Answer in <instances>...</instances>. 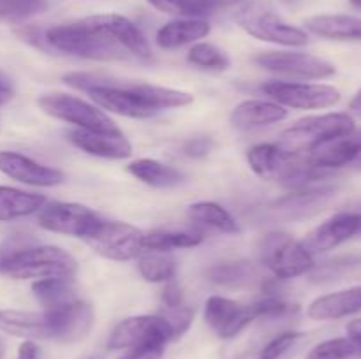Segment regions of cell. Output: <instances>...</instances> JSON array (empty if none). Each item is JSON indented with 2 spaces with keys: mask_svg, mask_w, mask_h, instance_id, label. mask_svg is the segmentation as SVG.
Wrapping results in <instances>:
<instances>
[{
  "mask_svg": "<svg viewBox=\"0 0 361 359\" xmlns=\"http://www.w3.org/2000/svg\"><path fill=\"white\" fill-rule=\"evenodd\" d=\"M85 20L92 27L99 28L106 35H109L129 55L143 60L152 58V48L148 44L147 37L129 18L122 16V14H97V16H88Z\"/></svg>",
  "mask_w": 361,
  "mask_h": 359,
  "instance_id": "obj_15",
  "label": "cell"
},
{
  "mask_svg": "<svg viewBox=\"0 0 361 359\" xmlns=\"http://www.w3.org/2000/svg\"><path fill=\"white\" fill-rule=\"evenodd\" d=\"M307 359H360V345L349 336H338L317 344Z\"/></svg>",
  "mask_w": 361,
  "mask_h": 359,
  "instance_id": "obj_33",
  "label": "cell"
},
{
  "mask_svg": "<svg viewBox=\"0 0 361 359\" xmlns=\"http://www.w3.org/2000/svg\"><path fill=\"white\" fill-rule=\"evenodd\" d=\"M286 116H288V109L275 101L247 99L235 106L231 116H229V122L238 130H254L282 122Z\"/></svg>",
  "mask_w": 361,
  "mask_h": 359,
  "instance_id": "obj_19",
  "label": "cell"
},
{
  "mask_svg": "<svg viewBox=\"0 0 361 359\" xmlns=\"http://www.w3.org/2000/svg\"><path fill=\"white\" fill-rule=\"evenodd\" d=\"M133 87L134 92L143 99L145 104H148L157 113L162 111V109L183 108V106H189L194 101L189 92L175 90V88L157 87V84L148 83H134Z\"/></svg>",
  "mask_w": 361,
  "mask_h": 359,
  "instance_id": "obj_30",
  "label": "cell"
},
{
  "mask_svg": "<svg viewBox=\"0 0 361 359\" xmlns=\"http://www.w3.org/2000/svg\"><path fill=\"white\" fill-rule=\"evenodd\" d=\"M159 315H161L162 319H164V322L168 324L169 333H171V341H173L189 331L190 324H192L194 320V310L185 305L164 306V310H162Z\"/></svg>",
  "mask_w": 361,
  "mask_h": 359,
  "instance_id": "obj_36",
  "label": "cell"
},
{
  "mask_svg": "<svg viewBox=\"0 0 361 359\" xmlns=\"http://www.w3.org/2000/svg\"><path fill=\"white\" fill-rule=\"evenodd\" d=\"M148 4L161 13L201 20V18L210 16L221 9L242 6L245 4V0H148Z\"/></svg>",
  "mask_w": 361,
  "mask_h": 359,
  "instance_id": "obj_25",
  "label": "cell"
},
{
  "mask_svg": "<svg viewBox=\"0 0 361 359\" xmlns=\"http://www.w3.org/2000/svg\"><path fill=\"white\" fill-rule=\"evenodd\" d=\"M48 9L46 0H0V20L25 21Z\"/></svg>",
  "mask_w": 361,
  "mask_h": 359,
  "instance_id": "obj_35",
  "label": "cell"
},
{
  "mask_svg": "<svg viewBox=\"0 0 361 359\" xmlns=\"http://www.w3.org/2000/svg\"><path fill=\"white\" fill-rule=\"evenodd\" d=\"M145 232L123 222L101 220L94 234L87 238V243L111 260H133L145 252Z\"/></svg>",
  "mask_w": 361,
  "mask_h": 359,
  "instance_id": "obj_8",
  "label": "cell"
},
{
  "mask_svg": "<svg viewBox=\"0 0 361 359\" xmlns=\"http://www.w3.org/2000/svg\"><path fill=\"white\" fill-rule=\"evenodd\" d=\"M51 322V340L76 344L88 336L94 326V310L87 303L76 301L55 310H46Z\"/></svg>",
  "mask_w": 361,
  "mask_h": 359,
  "instance_id": "obj_14",
  "label": "cell"
},
{
  "mask_svg": "<svg viewBox=\"0 0 361 359\" xmlns=\"http://www.w3.org/2000/svg\"><path fill=\"white\" fill-rule=\"evenodd\" d=\"M212 148H214V141H212L210 137H194V139L187 141V143L183 144L185 155L194 158L204 157V155L210 153Z\"/></svg>",
  "mask_w": 361,
  "mask_h": 359,
  "instance_id": "obj_39",
  "label": "cell"
},
{
  "mask_svg": "<svg viewBox=\"0 0 361 359\" xmlns=\"http://www.w3.org/2000/svg\"><path fill=\"white\" fill-rule=\"evenodd\" d=\"M360 359H361V352H360Z\"/></svg>",
  "mask_w": 361,
  "mask_h": 359,
  "instance_id": "obj_48",
  "label": "cell"
},
{
  "mask_svg": "<svg viewBox=\"0 0 361 359\" xmlns=\"http://www.w3.org/2000/svg\"><path fill=\"white\" fill-rule=\"evenodd\" d=\"M250 306H252V312L256 315V319H261V317H264V319H279V317H286L295 312V310H298L296 305H291L286 299L274 294L257 299Z\"/></svg>",
  "mask_w": 361,
  "mask_h": 359,
  "instance_id": "obj_37",
  "label": "cell"
},
{
  "mask_svg": "<svg viewBox=\"0 0 361 359\" xmlns=\"http://www.w3.org/2000/svg\"><path fill=\"white\" fill-rule=\"evenodd\" d=\"M349 2H351L353 6L356 7V9H360V11H361V0H349Z\"/></svg>",
  "mask_w": 361,
  "mask_h": 359,
  "instance_id": "obj_46",
  "label": "cell"
},
{
  "mask_svg": "<svg viewBox=\"0 0 361 359\" xmlns=\"http://www.w3.org/2000/svg\"><path fill=\"white\" fill-rule=\"evenodd\" d=\"M0 172L32 187H55L66 182V175L60 169L39 164L16 151H0Z\"/></svg>",
  "mask_w": 361,
  "mask_h": 359,
  "instance_id": "obj_16",
  "label": "cell"
},
{
  "mask_svg": "<svg viewBox=\"0 0 361 359\" xmlns=\"http://www.w3.org/2000/svg\"><path fill=\"white\" fill-rule=\"evenodd\" d=\"M261 263L281 280L302 277L314 267V256L302 241L282 231H271L261 239Z\"/></svg>",
  "mask_w": 361,
  "mask_h": 359,
  "instance_id": "obj_5",
  "label": "cell"
},
{
  "mask_svg": "<svg viewBox=\"0 0 361 359\" xmlns=\"http://www.w3.org/2000/svg\"><path fill=\"white\" fill-rule=\"evenodd\" d=\"M44 42L53 51L97 62H115L130 56L122 46L104 32L92 27L87 20L44 28Z\"/></svg>",
  "mask_w": 361,
  "mask_h": 359,
  "instance_id": "obj_2",
  "label": "cell"
},
{
  "mask_svg": "<svg viewBox=\"0 0 361 359\" xmlns=\"http://www.w3.org/2000/svg\"><path fill=\"white\" fill-rule=\"evenodd\" d=\"M16 359H39V347L34 340H25L18 347Z\"/></svg>",
  "mask_w": 361,
  "mask_h": 359,
  "instance_id": "obj_42",
  "label": "cell"
},
{
  "mask_svg": "<svg viewBox=\"0 0 361 359\" xmlns=\"http://www.w3.org/2000/svg\"><path fill=\"white\" fill-rule=\"evenodd\" d=\"M361 155V129L356 127L355 130L342 136H335L331 139L323 141L307 153L310 164L323 169H338L355 162Z\"/></svg>",
  "mask_w": 361,
  "mask_h": 359,
  "instance_id": "obj_17",
  "label": "cell"
},
{
  "mask_svg": "<svg viewBox=\"0 0 361 359\" xmlns=\"http://www.w3.org/2000/svg\"><path fill=\"white\" fill-rule=\"evenodd\" d=\"M162 355H164V345H150V347L130 348L120 359H162Z\"/></svg>",
  "mask_w": 361,
  "mask_h": 359,
  "instance_id": "obj_40",
  "label": "cell"
},
{
  "mask_svg": "<svg viewBox=\"0 0 361 359\" xmlns=\"http://www.w3.org/2000/svg\"><path fill=\"white\" fill-rule=\"evenodd\" d=\"M171 341L168 324L161 315H136L123 319L115 326L108 338L109 351H130V348L166 345Z\"/></svg>",
  "mask_w": 361,
  "mask_h": 359,
  "instance_id": "obj_10",
  "label": "cell"
},
{
  "mask_svg": "<svg viewBox=\"0 0 361 359\" xmlns=\"http://www.w3.org/2000/svg\"><path fill=\"white\" fill-rule=\"evenodd\" d=\"M235 20L247 34L259 41L289 46V48H300V46L309 44V34L303 28L286 23L277 13L268 9L263 4L242 6L236 13Z\"/></svg>",
  "mask_w": 361,
  "mask_h": 359,
  "instance_id": "obj_4",
  "label": "cell"
},
{
  "mask_svg": "<svg viewBox=\"0 0 361 359\" xmlns=\"http://www.w3.org/2000/svg\"><path fill=\"white\" fill-rule=\"evenodd\" d=\"M302 336L303 333H298V331H284V333H279L277 336H274L264 345L259 354V359H281Z\"/></svg>",
  "mask_w": 361,
  "mask_h": 359,
  "instance_id": "obj_38",
  "label": "cell"
},
{
  "mask_svg": "<svg viewBox=\"0 0 361 359\" xmlns=\"http://www.w3.org/2000/svg\"><path fill=\"white\" fill-rule=\"evenodd\" d=\"M204 320L219 338L231 340L256 320V315L250 305H240L222 296H210L204 303Z\"/></svg>",
  "mask_w": 361,
  "mask_h": 359,
  "instance_id": "obj_13",
  "label": "cell"
},
{
  "mask_svg": "<svg viewBox=\"0 0 361 359\" xmlns=\"http://www.w3.org/2000/svg\"><path fill=\"white\" fill-rule=\"evenodd\" d=\"M261 90L277 104L293 109H324L341 101V92L331 84L268 81Z\"/></svg>",
  "mask_w": 361,
  "mask_h": 359,
  "instance_id": "obj_7",
  "label": "cell"
},
{
  "mask_svg": "<svg viewBox=\"0 0 361 359\" xmlns=\"http://www.w3.org/2000/svg\"><path fill=\"white\" fill-rule=\"evenodd\" d=\"M345 336H349L351 340H355L356 344L360 345V352H361V319H353L351 322L345 326Z\"/></svg>",
  "mask_w": 361,
  "mask_h": 359,
  "instance_id": "obj_44",
  "label": "cell"
},
{
  "mask_svg": "<svg viewBox=\"0 0 361 359\" xmlns=\"http://www.w3.org/2000/svg\"><path fill=\"white\" fill-rule=\"evenodd\" d=\"M305 28L317 37L330 41L361 42V18L349 14H317L307 18Z\"/></svg>",
  "mask_w": 361,
  "mask_h": 359,
  "instance_id": "obj_22",
  "label": "cell"
},
{
  "mask_svg": "<svg viewBox=\"0 0 361 359\" xmlns=\"http://www.w3.org/2000/svg\"><path fill=\"white\" fill-rule=\"evenodd\" d=\"M203 234L194 231H154L145 234V250L155 252H171L176 248H192L201 245Z\"/></svg>",
  "mask_w": 361,
  "mask_h": 359,
  "instance_id": "obj_32",
  "label": "cell"
},
{
  "mask_svg": "<svg viewBox=\"0 0 361 359\" xmlns=\"http://www.w3.org/2000/svg\"><path fill=\"white\" fill-rule=\"evenodd\" d=\"M187 213H189L190 220L197 222L201 225H208L212 229H217V231L226 232V234L240 232V225L235 220V217L226 208H222L221 204L212 203V201H200V203L190 204Z\"/></svg>",
  "mask_w": 361,
  "mask_h": 359,
  "instance_id": "obj_29",
  "label": "cell"
},
{
  "mask_svg": "<svg viewBox=\"0 0 361 359\" xmlns=\"http://www.w3.org/2000/svg\"><path fill=\"white\" fill-rule=\"evenodd\" d=\"M102 218L85 204L78 203H55L44 204L39 211V225L49 232L73 236V238H90L99 227Z\"/></svg>",
  "mask_w": 361,
  "mask_h": 359,
  "instance_id": "obj_9",
  "label": "cell"
},
{
  "mask_svg": "<svg viewBox=\"0 0 361 359\" xmlns=\"http://www.w3.org/2000/svg\"><path fill=\"white\" fill-rule=\"evenodd\" d=\"M78 263L60 246L37 245L27 234L11 236L0 243V277L14 280L73 278Z\"/></svg>",
  "mask_w": 361,
  "mask_h": 359,
  "instance_id": "obj_1",
  "label": "cell"
},
{
  "mask_svg": "<svg viewBox=\"0 0 361 359\" xmlns=\"http://www.w3.org/2000/svg\"><path fill=\"white\" fill-rule=\"evenodd\" d=\"M356 129L355 116L349 113H326V115L307 116L284 130L279 146L289 153L305 155L323 141L342 136Z\"/></svg>",
  "mask_w": 361,
  "mask_h": 359,
  "instance_id": "obj_3",
  "label": "cell"
},
{
  "mask_svg": "<svg viewBox=\"0 0 361 359\" xmlns=\"http://www.w3.org/2000/svg\"><path fill=\"white\" fill-rule=\"evenodd\" d=\"M127 171L147 185L155 189H169L182 182V172L173 165L159 162L155 158H140L127 165Z\"/></svg>",
  "mask_w": 361,
  "mask_h": 359,
  "instance_id": "obj_26",
  "label": "cell"
},
{
  "mask_svg": "<svg viewBox=\"0 0 361 359\" xmlns=\"http://www.w3.org/2000/svg\"><path fill=\"white\" fill-rule=\"evenodd\" d=\"M210 34V25L204 20L183 18L162 25L155 34V42L162 49H178L182 46L196 42Z\"/></svg>",
  "mask_w": 361,
  "mask_h": 359,
  "instance_id": "obj_23",
  "label": "cell"
},
{
  "mask_svg": "<svg viewBox=\"0 0 361 359\" xmlns=\"http://www.w3.org/2000/svg\"><path fill=\"white\" fill-rule=\"evenodd\" d=\"M4 358V344H2V340H0V359Z\"/></svg>",
  "mask_w": 361,
  "mask_h": 359,
  "instance_id": "obj_47",
  "label": "cell"
},
{
  "mask_svg": "<svg viewBox=\"0 0 361 359\" xmlns=\"http://www.w3.org/2000/svg\"><path fill=\"white\" fill-rule=\"evenodd\" d=\"M349 113H351V116L361 118V88L356 92V95L351 99V102H349Z\"/></svg>",
  "mask_w": 361,
  "mask_h": 359,
  "instance_id": "obj_45",
  "label": "cell"
},
{
  "mask_svg": "<svg viewBox=\"0 0 361 359\" xmlns=\"http://www.w3.org/2000/svg\"><path fill=\"white\" fill-rule=\"evenodd\" d=\"M358 234H361V211H341L312 229L303 238L302 245L310 256H316V253L330 252Z\"/></svg>",
  "mask_w": 361,
  "mask_h": 359,
  "instance_id": "obj_12",
  "label": "cell"
},
{
  "mask_svg": "<svg viewBox=\"0 0 361 359\" xmlns=\"http://www.w3.org/2000/svg\"><path fill=\"white\" fill-rule=\"evenodd\" d=\"M254 63L270 73L298 80H326L335 74L331 62L300 51H264L254 56Z\"/></svg>",
  "mask_w": 361,
  "mask_h": 359,
  "instance_id": "obj_11",
  "label": "cell"
},
{
  "mask_svg": "<svg viewBox=\"0 0 361 359\" xmlns=\"http://www.w3.org/2000/svg\"><path fill=\"white\" fill-rule=\"evenodd\" d=\"M37 106L48 116L71 123L76 129L92 130V132H118L120 130L102 109L74 95H42L37 99Z\"/></svg>",
  "mask_w": 361,
  "mask_h": 359,
  "instance_id": "obj_6",
  "label": "cell"
},
{
  "mask_svg": "<svg viewBox=\"0 0 361 359\" xmlns=\"http://www.w3.org/2000/svg\"><path fill=\"white\" fill-rule=\"evenodd\" d=\"M32 292L42 310H55L76 301L73 278H44L32 284Z\"/></svg>",
  "mask_w": 361,
  "mask_h": 359,
  "instance_id": "obj_28",
  "label": "cell"
},
{
  "mask_svg": "<svg viewBox=\"0 0 361 359\" xmlns=\"http://www.w3.org/2000/svg\"><path fill=\"white\" fill-rule=\"evenodd\" d=\"M208 280L222 287H245L254 282L261 280L259 270L249 260H233V263H221L212 266L207 271Z\"/></svg>",
  "mask_w": 361,
  "mask_h": 359,
  "instance_id": "obj_27",
  "label": "cell"
},
{
  "mask_svg": "<svg viewBox=\"0 0 361 359\" xmlns=\"http://www.w3.org/2000/svg\"><path fill=\"white\" fill-rule=\"evenodd\" d=\"M14 90H13V83H11L9 77L0 70V106L7 104V102L13 99Z\"/></svg>",
  "mask_w": 361,
  "mask_h": 359,
  "instance_id": "obj_43",
  "label": "cell"
},
{
  "mask_svg": "<svg viewBox=\"0 0 361 359\" xmlns=\"http://www.w3.org/2000/svg\"><path fill=\"white\" fill-rule=\"evenodd\" d=\"M137 270L147 282L152 284H166L176 277V259L169 252H155L145 250L137 257Z\"/></svg>",
  "mask_w": 361,
  "mask_h": 359,
  "instance_id": "obj_31",
  "label": "cell"
},
{
  "mask_svg": "<svg viewBox=\"0 0 361 359\" xmlns=\"http://www.w3.org/2000/svg\"><path fill=\"white\" fill-rule=\"evenodd\" d=\"M187 60L194 67L207 70H226L231 65L229 56L222 49H219L217 46L210 44V42H197V44H194L189 49V53H187Z\"/></svg>",
  "mask_w": 361,
  "mask_h": 359,
  "instance_id": "obj_34",
  "label": "cell"
},
{
  "mask_svg": "<svg viewBox=\"0 0 361 359\" xmlns=\"http://www.w3.org/2000/svg\"><path fill=\"white\" fill-rule=\"evenodd\" d=\"M361 312V285L319 296L309 305L310 319L337 320Z\"/></svg>",
  "mask_w": 361,
  "mask_h": 359,
  "instance_id": "obj_21",
  "label": "cell"
},
{
  "mask_svg": "<svg viewBox=\"0 0 361 359\" xmlns=\"http://www.w3.org/2000/svg\"><path fill=\"white\" fill-rule=\"evenodd\" d=\"M0 331L23 340H51V322L46 310H0Z\"/></svg>",
  "mask_w": 361,
  "mask_h": 359,
  "instance_id": "obj_20",
  "label": "cell"
},
{
  "mask_svg": "<svg viewBox=\"0 0 361 359\" xmlns=\"http://www.w3.org/2000/svg\"><path fill=\"white\" fill-rule=\"evenodd\" d=\"M162 303L164 306H178L183 305L182 289L175 284V282H166V287L162 291Z\"/></svg>",
  "mask_w": 361,
  "mask_h": 359,
  "instance_id": "obj_41",
  "label": "cell"
},
{
  "mask_svg": "<svg viewBox=\"0 0 361 359\" xmlns=\"http://www.w3.org/2000/svg\"><path fill=\"white\" fill-rule=\"evenodd\" d=\"M67 139L81 151L94 155V157L122 160V158H129L133 155V144L123 136L122 130L118 132H92V130L74 129L67 134Z\"/></svg>",
  "mask_w": 361,
  "mask_h": 359,
  "instance_id": "obj_18",
  "label": "cell"
},
{
  "mask_svg": "<svg viewBox=\"0 0 361 359\" xmlns=\"http://www.w3.org/2000/svg\"><path fill=\"white\" fill-rule=\"evenodd\" d=\"M48 203L46 196L0 185V222L16 220L39 213Z\"/></svg>",
  "mask_w": 361,
  "mask_h": 359,
  "instance_id": "obj_24",
  "label": "cell"
}]
</instances>
